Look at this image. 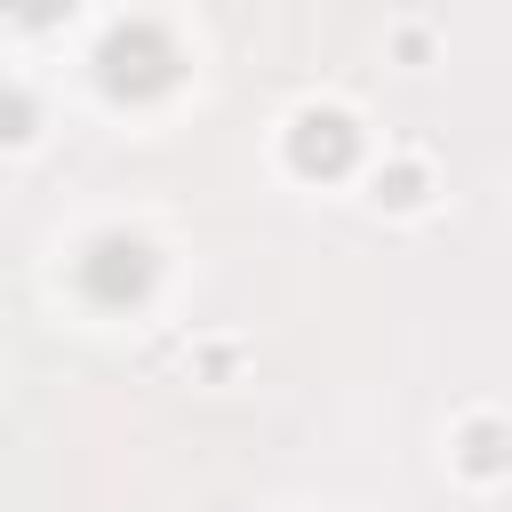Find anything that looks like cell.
I'll use <instances>...</instances> for the list:
<instances>
[{
	"label": "cell",
	"instance_id": "cell-3",
	"mask_svg": "<svg viewBox=\"0 0 512 512\" xmlns=\"http://www.w3.org/2000/svg\"><path fill=\"white\" fill-rule=\"evenodd\" d=\"M280 152H288V168H296L304 184H336V176H352V160H360V120H352L344 104H304V112L288 120Z\"/></svg>",
	"mask_w": 512,
	"mask_h": 512
},
{
	"label": "cell",
	"instance_id": "cell-4",
	"mask_svg": "<svg viewBox=\"0 0 512 512\" xmlns=\"http://www.w3.org/2000/svg\"><path fill=\"white\" fill-rule=\"evenodd\" d=\"M456 464H464L472 480H496V472H512V432H504L496 416H472V424L456 432Z\"/></svg>",
	"mask_w": 512,
	"mask_h": 512
},
{
	"label": "cell",
	"instance_id": "cell-6",
	"mask_svg": "<svg viewBox=\"0 0 512 512\" xmlns=\"http://www.w3.org/2000/svg\"><path fill=\"white\" fill-rule=\"evenodd\" d=\"M32 128H40V104L24 88H0V144H32Z\"/></svg>",
	"mask_w": 512,
	"mask_h": 512
},
{
	"label": "cell",
	"instance_id": "cell-5",
	"mask_svg": "<svg viewBox=\"0 0 512 512\" xmlns=\"http://www.w3.org/2000/svg\"><path fill=\"white\" fill-rule=\"evenodd\" d=\"M368 200H376V208H424V200H432V168H424V160H384V168L368 176Z\"/></svg>",
	"mask_w": 512,
	"mask_h": 512
},
{
	"label": "cell",
	"instance_id": "cell-1",
	"mask_svg": "<svg viewBox=\"0 0 512 512\" xmlns=\"http://www.w3.org/2000/svg\"><path fill=\"white\" fill-rule=\"evenodd\" d=\"M176 72H184V56H176V32H168L160 16H128V24H112L104 48H96V80H104L120 104L168 96Z\"/></svg>",
	"mask_w": 512,
	"mask_h": 512
},
{
	"label": "cell",
	"instance_id": "cell-2",
	"mask_svg": "<svg viewBox=\"0 0 512 512\" xmlns=\"http://www.w3.org/2000/svg\"><path fill=\"white\" fill-rule=\"evenodd\" d=\"M80 296L88 304H104V312H128V304H144L152 296V280H160V256H152V240H136V232H96L88 248H80Z\"/></svg>",
	"mask_w": 512,
	"mask_h": 512
}]
</instances>
